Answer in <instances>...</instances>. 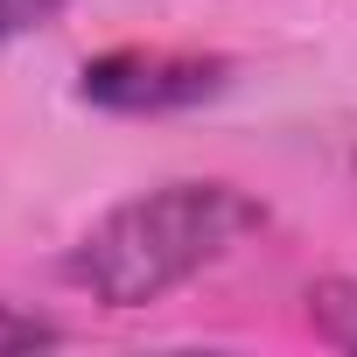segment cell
Instances as JSON below:
<instances>
[{
	"label": "cell",
	"mask_w": 357,
	"mask_h": 357,
	"mask_svg": "<svg viewBox=\"0 0 357 357\" xmlns=\"http://www.w3.org/2000/svg\"><path fill=\"white\" fill-rule=\"evenodd\" d=\"M266 211L231 183H161L105 211L63 259V280L98 308H147L252 238Z\"/></svg>",
	"instance_id": "6da1fadb"
},
{
	"label": "cell",
	"mask_w": 357,
	"mask_h": 357,
	"mask_svg": "<svg viewBox=\"0 0 357 357\" xmlns=\"http://www.w3.org/2000/svg\"><path fill=\"white\" fill-rule=\"evenodd\" d=\"M231 84V56H204V50H105L77 70V98L119 119H161V112H190L204 98H218Z\"/></svg>",
	"instance_id": "7a4b0ae2"
},
{
	"label": "cell",
	"mask_w": 357,
	"mask_h": 357,
	"mask_svg": "<svg viewBox=\"0 0 357 357\" xmlns=\"http://www.w3.org/2000/svg\"><path fill=\"white\" fill-rule=\"evenodd\" d=\"M308 322H315V336H322V343L357 350V280H350V273L315 280V287H308Z\"/></svg>",
	"instance_id": "3957f363"
},
{
	"label": "cell",
	"mask_w": 357,
	"mask_h": 357,
	"mask_svg": "<svg viewBox=\"0 0 357 357\" xmlns=\"http://www.w3.org/2000/svg\"><path fill=\"white\" fill-rule=\"evenodd\" d=\"M56 336H63L56 322H43V315H29V308H8V301H0V357L43 350V343H56Z\"/></svg>",
	"instance_id": "277c9868"
},
{
	"label": "cell",
	"mask_w": 357,
	"mask_h": 357,
	"mask_svg": "<svg viewBox=\"0 0 357 357\" xmlns=\"http://www.w3.org/2000/svg\"><path fill=\"white\" fill-rule=\"evenodd\" d=\"M63 8H70V0H0V43H15L29 29H50Z\"/></svg>",
	"instance_id": "5b68a950"
}]
</instances>
